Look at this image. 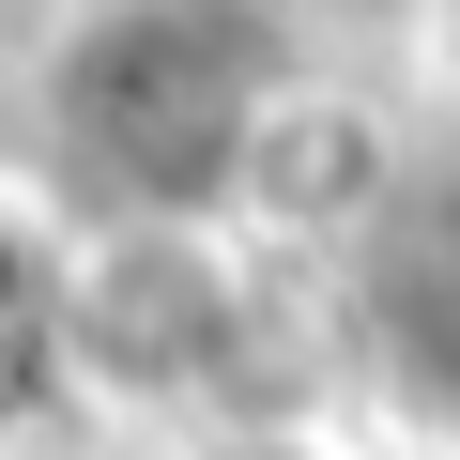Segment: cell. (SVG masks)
<instances>
[{
	"mask_svg": "<svg viewBox=\"0 0 460 460\" xmlns=\"http://www.w3.org/2000/svg\"><path fill=\"white\" fill-rule=\"evenodd\" d=\"M0 16H16V0H0Z\"/></svg>",
	"mask_w": 460,
	"mask_h": 460,
	"instance_id": "277c9868",
	"label": "cell"
},
{
	"mask_svg": "<svg viewBox=\"0 0 460 460\" xmlns=\"http://www.w3.org/2000/svg\"><path fill=\"white\" fill-rule=\"evenodd\" d=\"M77 384V230L0 184V445Z\"/></svg>",
	"mask_w": 460,
	"mask_h": 460,
	"instance_id": "3957f363",
	"label": "cell"
},
{
	"mask_svg": "<svg viewBox=\"0 0 460 460\" xmlns=\"http://www.w3.org/2000/svg\"><path fill=\"white\" fill-rule=\"evenodd\" d=\"M307 108L277 0H77L31 47V154L93 230H215Z\"/></svg>",
	"mask_w": 460,
	"mask_h": 460,
	"instance_id": "6da1fadb",
	"label": "cell"
},
{
	"mask_svg": "<svg viewBox=\"0 0 460 460\" xmlns=\"http://www.w3.org/2000/svg\"><path fill=\"white\" fill-rule=\"evenodd\" d=\"M230 353H246V307H230L215 230H77V368L184 399Z\"/></svg>",
	"mask_w": 460,
	"mask_h": 460,
	"instance_id": "7a4b0ae2",
	"label": "cell"
}]
</instances>
